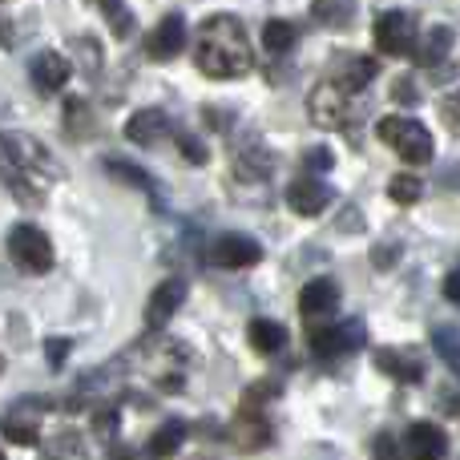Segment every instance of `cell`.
Listing matches in <instances>:
<instances>
[{"mask_svg": "<svg viewBox=\"0 0 460 460\" xmlns=\"http://www.w3.org/2000/svg\"><path fill=\"white\" fill-rule=\"evenodd\" d=\"M307 166L311 170H327V166H332V154H327V150H311L307 154Z\"/></svg>", "mask_w": 460, "mask_h": 460, "instance_id": "35", "label": "cell"}, {"mask_svg": "<svg viewBox=\"0 0 460 460\" xmlns=\"http://www.w3.org/2000/svg\"><path fill=\"white\" fill-rule=\"evenodd\" d=\"M295 37H299V32H295L291 21H267V29H262V45H267V53H275V57L291 53Z\"/></svg>", "mask_w": 460, "mask_h": 460, "instance_id": "23", "label": "cell"}, {"mask_svg": "<svg viewBox=\"0 0 460 460\" xmlns=\"http://www.w3.org/2000/svg\"><path fill=\"white\" fill-rule=\"evenodd\" d=\"M376 134H380L384 146H392V150H396L404 162H412V166H424V162H432V154H437L432 134L416 118H400V113H392V118H384L380 126H376Z\"/></svg>", "mask_w": 460, "mask_h": 460, "instance_id": "3", "label": "cell"}, {"mask_svg": "<svg viewBox=\"0 0 460 460\" xmlns=\"http://www.w3.org/2000/svg\"><path fill=\"white\" fill-rule=\"evenodd\" d=\"M340 299H343L340 283H335L332 275H319V279H311V283L299 291V311H303L307 319H315V315H332V311L340 307Z\"/></svg>", "mask_w": 460, "mask_h": 460, "instance_id": "14", "label": "cell"}, {"mask_svg": "<svg viewBox=\"0 0 460 460\" xmlns=\"http://www.w3.org/2000/svg\"><path fill=\"white\" fill-rule=\"evenodd\" d=\"M182 440H186V424H182V420H166V424H162V429L150 437V445H146V456L166 460V456H174L178 448H182Z\"/></svg>", "mask_w": 460, "mask_h": 460, "instance_id": "19", "label": "cell"}, {"mask_svg": "<svg viewBox=\"0 0 460 460\" xmlns=\"http://www.w3.org/2000/svg\"><path fill=\"white\" fill-rule=\"evenodd\" d=\"M0 376H4V359H0Z\"/></svg>", "mask_w": 460, "mask_h": 460, "instance_id": "37", "label": "cell"}, {"mask_svg": "<svg viewBox=\"0 0 460 460\" xmlns=\"http://www.w3.org/2000/svg\"><path fill=\"white\" fill-rule=\"evenodd\" d=\"M376 364H380V372H388L400 384H416L424 376V367L412 356H400V351H376Z\"/></svg>", "mask_w": 460, "mask_h": 460, "instance_id": "21", "label": "cell"}, {"mask_svg": "<svg viewBox=\"0 0 460 460\" xmlns=\"http://www.w3.org/2000/svg\"><path fill=\"white\" fill-rule=\"evenodd\" d=\"M376 49L384 57H412V49H416L412 13H400V8L380 13V21H376Z\"/></svg>", "mask_w": 460, "mask_h": 460, "instance_id": "5", "label": "cell"}, {"mask_svg": "<svg viewBox=\"0 0 460 460\" xmlns=\"http://www.w3.org/2000/svg\"><path fill=\"white\" fill-rule=\"evenodd\" d=\"M186 303V279H166V283H158L154 287V295L146 299V323L158 332V327H166L170 323V315H174L178 307Z\"/></svg>", "mask_w": 460, "mask_h": 460, "instance_id": "11", "label": "cell"}, {"mask_svg": "<svg viewBox=\"0 0 460 460\" xmlns=\"http://www.w3.org/2000/svg\"><path fill=\"white\" fill-rule=\"evenodd\" d=\"M372 460H404L400 456V440L392 437V432H380V437L372 440Z\"/></svg>", "mask_w": 460, "mask_h": 460, "instance_id": "30", "label": "cell"}, {"mask_svg": "<svg viewBox=\"0 0 460 460\" xmlns=\"http://www.w3.org/2000/svg\"><path fill=\"white\" fill-rule=\"evenodd\" d=\"M311 351H315L319 359H340L348 356V351H356L359 343H364V327L359 323H343V327H315V332L307 335Z\"/></svg>", "mask_w": 460, "mask_h": 460, "instance_id": "8", "label": "cell"}, {"mask_svg": "<svg viewBox=\"0 0 460 460\" xmlns=\"http://www.w3.org/2000/svg\"><path fill=\"white\" fill-rule=\"evenodd\" d=\"M445 121H448V129H456V102L453 97L445 102Z\"/></svg>", "mask_w": 460, "mask_h": 460, "instance_id": "36", "label": "cell"}, {"mask_svg": "<svg viewBox=\"0 0 460 460\" xmlns=\"http://www.w3.org/2000/svg\"><path fill=\"white\" fill-rule=\"evenodd\" d=\"M230 440H234V448H246V453H251V448H262L270 440V424L262 420V412L251 404V400H246L243 412H238L234 429H230Z\"/></svg>", "mask_w": 460, "mask_h": 460, "instance_id": "16", "label": "cell"}, {"mask_svg": "<svg viewBox=\"0 0 460 460\" xmlns=\"http://www.w3.org/2000/svg\"><path fill=\"white\" fill-rule=\"evenodd\" d=\"M105 170H110L113 178H126L129 186H137V190H154V178L146 174V170L129 166V162H105Z\"/></svg>", "mask_w": 460, "mask_h": 460, "instance_id": "29", "label": "cell"}, {"mask_svg": "<svg viewBox=\"0 0 460 460\" xmlns=\"http://www.w3.org/2000/svg\"><path fill=\"white\" fill-rule=\"evenodd\" d=\"M376 73H380L376 61H367V57H348V61H343V73H335V85H343L348 93H356V89H364Z\"/></svg>", "mask_w": 460, "mask_h": 460, "instance_id": "22", "label": "cell"}, {"mask_svg": "<svg viewBox=\"0 0 460 460\" xmlns=\"http://www.w3.org/2000/svg\"><path fill=\"white\" fill-rule=\"evenodd\" d=\"M0 432H4L13 445H24V448H32L40 440V429H37V416H24L21 408H13V412L0 420Z\"/></svg>", "mask_w": 460, "mask_h": 460, "instance_id": "20", "label": "cell"}, {"mask_svg": "<svg viewBox=\"0 0 460 460\" xmlns=\"http://www.w3.org/2000/svg\"><path fill=\"white\" fill-rule=\"evenodd\" d=\"M311 16H315L319 24H327V29H343V24L351 21V4L348 0H315Z\"/></svg>", "mask_w": 460, "mask_h": 460, "instance_id": "24", "label": "cell"}, {"mask_svg": "<svg viewBox=\"0 0 460 460\" xmlns=\"http://www.w3.org/2000/svg\"><path fill=\"white\" fill-rule=\"evenodd\" d=\"M432 348H437V356L448 364V372H456L460 356H456V327L453 323H445V327H437V332H432Z\"/></svg>", "mask_w": 460, "mask_h": 460, "instance_id": "27", "label": "cell"}, {"mask_svg": "<svg viewBox=\"0 0 460 460\" xmlns=\"http://www.w3.org/2000/svg\"><path fill=\"white\" fill-rule=\"evenodd\" d=\"M69 348H73V343L65 340V335H53V340H45V356H49V364H53V367H65V356H69Z\"/></svg>", "mask_w": 460, "mask_h": 460, "instance_id": "31", "label": "cell"}, {"mask_svg": "<svg viewBox=\"0 0 460 460\" xmlns=\"http://www.w3.org/2000/svg\"><path fill=\"white\" fill-rule=\"evenodd\" d=\"M69 73H73V65L65 61L61 53H53V49H45V53H37L32 57V65H29V77H32V89L37 93H57V89L69 81Z\"/></svg>", "mask_w": 460, "mask_h": 460, "instance_id": "12", "label": "cell"}, {"mask_svg": "<svg viewBox=\"0 0 460 460\" xmlns=\"http://www.w3.org/2000/svg\"><path fill=\"white\" fill-rule=\"evenodd\" d=\"M65 129H69V134H81V137L93 129V121H89V105L77 102V97L65 102Z\"/></svg>", "mask_w": 460, "mask_h": 460, "instance_id": "28", "label": "cell"}, {"mask_svg": "<svg viewBox=\"0 0 460 460\" xmlns=\"http://www.w3.org/2000/svg\"><path fill=\"white\" fill-rule=\"evenodd\" d=\"M327 202H332V186L319 182V178H311V174L295 178V182L287 186V207H291L295 215H303V218L323 215Z\"/></svg>", "mask_w": 460, "mask_h": 460, "instance_id": "10", "label": "cell"}, {"mask_svg": "<svg viewBox=\"0 0 460 460\" xmlns=\"http://www.w3.org/2000/svg\"><path fill=\"white\" fill-rule=\"evenodd\" d=\"M0 178L21 202H45L49 182L61 178L57 158L29 134H0Z\"/></svg>", "mask_w": 460, "mask_h": 460, "instance_id": "1", "label": "cell"}, {"mask_svg": "<svg viewBox=\"0 0 460 460\" xmlns=\"http://www.w3.org/2000/svg\"><path fill=\"white\" fill-rule=\"evenodd\" d=\"M8 259L16 267H24L29 275H45V270H53V243L40 226L21 223L8 230Z\"/></svg>", "mask_w": 460, "mask_h": 460, "instance_id": "4", "label": "cell"}, {"mask_svg": "<svg viewBox=\"0 0 460 460\" xmlns=\"http://www.w3.org/2000/svg\"><path fill=\"white\" fill-rule=\"evenodd\" d=\"M194 65L215 81L246 77V73L254 69V49H251V40H246L243 21L230 13L210 16L199 32V45H194Z\"/></svg>", "mask_w": 460, "mask_h": 460, "instance_id": "2", "label": "cell"}, {"mask_svg": "<svg viewBox=\"0 0 460 460\" xmlns=\"http://www.w3.org/2000/svg\"><path fill=\"white\" fill-rule=\"evenodd\" d=\"M93 4L105 13V21H110V29L118 32V37H129V32H134V13L126 8V0H93Z\"/></svg>", "mask_w": 460, "mask_h": 460, "instance_id": "25", "label": "cell"}, {"mask_svg": "<svg viewBox=\"0 0 460 460\" xmlns=\"http://www.w3.org/2000/svg\"><path fill=\"white\" fill-rule=\"evenodd\" d=\"M178 142H182L186 162H194V166H202V162H207V146H202L199 137H190V134H178Z\"/></svg>", "mask_w": 460, "mask_h": 460, "instance_id": "32", "label": "cell"}, {"mask_svg": "<svg viewBox=\"0 0 460 460\" xmlns=\"http://www.w3.org/2000/svg\"><path fill=\"white\" fill-rule=\"evenodd\" d=\"M445 299L460 303V275H456V270H448V275H445Z\"/></svg>", "mask_w": 460, "mask_h": 460, "instance_id": "34", "label": "cell"}, {"mask_svg": "<svg viewBox=\"0 0 460 460\" xmlns=\"http://www.w3.org/2000/svg\"><path fill=\"white\" fill-rule=\"evenodd\" d=\"M392 97H396V102H416V81H412V77L396 81V89H392Z\"/></svg>", "mask_w": 460, "mask_h": 460, "instance_id": "33", "label": "cell"}, {"mask_svg": "<svg viewBox=\"0 0 460 460\" xmlns=\"http://www.w3.org/2000/svg\"><path fill=\"white\" fill-rule=\"evenodd\" d=\"M170 118H166V110H137L134 118L126 121V137L134 146H158L162 137H170Z\"/></svg>", "mask_w": 460, "mask_h": 460, "instance_id": "15", "label": "cell"}, {"mask_svg": "<svg viewBox=\"0 0 460 460\" xmlns=\"http://www.w3.org/2000/svg\"><path fill=\"white\" fill-rule=\"evenodd\" d=\"M420 194H424V186H420V178H416V174H396L388 182V199L400 202V207H412V202H420Z\"/></svg>", "mask_w": 460, "mask_h": 460, "instance_id": "26", "label": "cell"}, {"mask_svg": "<svg viewBox=\"0 0 460 460\" xmlns=\"http://www.w3.org/2000/svg\"><path fill=\"white\" fill-rule=\"evenodd\" d=\"M246 340H251V348L259 351V356H279L287 343V327L275 323V319H254V323L246 327Z\"/></svg>", "mask_w": 460, "mask_h": 460, "instance_id": "18", "label": "cell"}, {"mask_svg": "<svg viewBox=\"0 0 460 460\" xmlns=\"http://www.w3.org/2000/svg\"><path fill=\"white\" fill-rule=\"evenodd\" d=\"M186 45V16L182 13H166L158 24H154V32L146 37V53L154 57V61H170V57H178Z\"/></svg>", "mask_w": 460, "mask_h": 460, "instance_id": "9", "label": "cell"}, {"mask_svg": "<svg viewBox=\"0 0 460 460\" xmlns=\"http://www.w3.org/2000/svg\"><path fill=\"white\" fill-rule=\"evenodd\" d=\"M448 53H453V29H448V24H437V29L412 49V57L424 69H440V65L448 61Z\"/></svg>", "mask_w": 460, "mask_h": 460, "instance_id": "17", "label": "cell"}, {"mask_svg": "<svg viewBox=\"0 0 460 460\" xmlns=\"http://www.w3.org/2000/svg\"><path fill=\"white\" fill-rule=\"evenodd\" d=\"M307 113L319 129H340L348 121V89L335 81H319L307 97Z\"/></svg>", "mask_w": 460, "mask_h": 460, "instance_id": "7", "label": "cell"}, {"mask_svg": "<svg viewBox=\"0 0 460 460\" xmlns=\"http://www.w3.org/2000/svg\"><path fill=\"white\" fill-rule=\"evenodd\" d=\"M0 460H4V453H0Z\"/></svg>", "mask_w": 460, "mask_h": 460, "instance_id": "38", "label": "cell"}, {"mask_svg": "<svg viewBox=\"0 0 460 460\" xmlns=\"http://www.w3.org/2000/svg\"><path fill=\"white\" fill-rule=\"evenodd\" d=\"M202 259H207L210 267L243 270V267H254V262L262 259V246H259V238H251V234H218L215 243L207 246Z\"/></svg>", "mask_w": 460, "mask_h": 460, "instance_id": "6", "label": "cell"}, {"mask_svg": "<svg viewBox=\"0 0 460 460\" xmlns=\"http://www.w3.org/2000/svg\"><path fill=\"white\" fill-rule=\"evenodd\" d=\"M404 445H408V456H412V460H445L448 456L445 429H437L432 420H416L412 429H408Z\"/></svg>", "mask_w": 460, "mask_h": 460, "instance_id": "13", "label": "cell"}]
</instances>
